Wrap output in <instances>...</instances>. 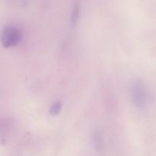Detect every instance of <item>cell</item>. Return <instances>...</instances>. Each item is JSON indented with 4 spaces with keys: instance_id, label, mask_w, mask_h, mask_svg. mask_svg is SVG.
<instances>
[{
    "instance_id": "obj_2",
    "label": "cell",
    "mask_w": 156,
    "mask_h": 156,
    "mask_svg": "<svg viewBox=\"0 0 156 156\" xmlns=\"http://www.w3.org/2000/svg\"><path fill=\"white\" fill-rule=\"evenodd\" d=\"M132 98L134 105L138 108H143L146 104V92L140 82H136L133 85Z\"/></svg>"
},
{
    "instance_id": "obj_1",
    "label": "cell",
    "mask_w": 156,
    "mask_h": 156,
    "mask_svg": "<svg viewBox=\"0 0 156 156\" xmlns=\"http://www.w3.org/2000/svg\"><path fill=\"white\" fill-rule=\"evenodd\" d=\"M23 34L21 29L15 25H7L2 33V44L5 48L18 45L22 40Z\"/></svg>"
},
{
    "instance_id": "obj_3",
    "label": "cell",
    "mask_w": 156,
    "mask_h": 156,
    "mask_svg": "<svg viewBox=\"0 0 156 156\" xmlns=\"http://www.w3.org/2000/svg\"><path fill=\"white\" fill-rule=\"evenodd\" d=\"M81 13V4L79 2H76L75 3L73 9L72 10L71 15H70V24L73 28H74L78 24L79 21V16Z\"/></svg>"
},
{
    "instance_id": "obj_4",
    "label": "cell",
    "mask_w": 156,
    "mask_h": 156,
    "mask_svg": "<svg viewBox=\"0 0 156 156\" xmlns=\"http://www.w3.org/2000/svg\"><path fill=\"white\" fill-rule=\"evenodd\" d=\"M94 145L97 150H100L103 146V138L101 131L99 129H95L94 133Z\"/></svg>"
},
{
    "instance_id": "obj_5",
    "label": "cell",
    "mask_w": 156,
    "mask_h": 156,
    "mask_svg": "<svg viewBox=\"0 0 156 156\" xmlns=\"http://www.w3.org/2000/svg\"><path fill=\"white\" fill-rule=\"evenodd\" d=\"M61 109H62V103L60 101H57L53 104L50 109V113L51 115L56 116L60 113Z\"/></svg>"
}]
</instances>
